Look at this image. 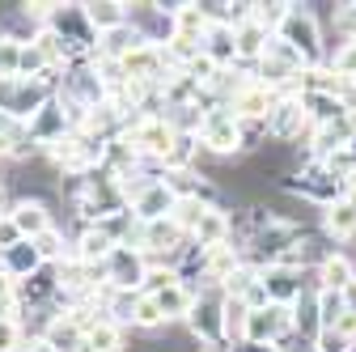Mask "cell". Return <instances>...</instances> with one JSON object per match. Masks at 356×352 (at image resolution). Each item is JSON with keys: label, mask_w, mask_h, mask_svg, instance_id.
<instances>
[{"label": "cell", "mask_w": 356, "mask_h": 352, "mask_svg": "<svg viewBox=\"0 0 356 352\" xmlns=\"http://www.w3.org/2000/svg\"><path fill=\"white\" fill-rule=\"evenodd\" d=\"M276 187L284 195H297L305 204H314L318 212L331 208V204H339V200H348V179H343V174H335L327 161H314V157H305L301 166H293Z\"/></svg>", "instance_id": "1"}, {"label": "cell", "mask_w": 356, "mask_h": 352, "mask_svg": "<svg viewBox=\"0 0 356 352\" xmlns=\"http://www.w3.org/2000/svg\"><path fill=\"white\" fill-rule=\"evenodd\" d=\"M280 42H289V47L305 60V68H327V30H323V13L314 5H293L284 26L276 30Z\"/></svg>", "instance_id": "2"}, {"label": "cell", "mask_w": 356, "mask_h": 352, "mask_svg": "<svg viewBox=\"0 0 356 352\" xmlns=\"http://www.w3.org/2000/svg\"><path fill=\"white\" fill-rule=\"evenodd\" d=\"M200 149H204L208 157H242V153H250V141H246L242 119H238L229 106H212V111H204Z\"/></svg>", "instance_id": "3"}, {"label": "cell", "mask_w": 356, "mask_h": 352, "mask_svg": "<svg viewBox=\"0 0 356 352\" xmlns=\"http://www.w3.org/2000/svg\"><path fill=\"white\" fill-rule=\"evenodd\" d=\"M309 136H314V119L305 115L301 98L280 94V102L272 106V115H267V141H276V145H309Z\"/></svg>", "instance_id": "4"}, {"label": "cell", "mask_w": 356, "mask_h": 352, "mask_svg": "<svg viewBox=\"0 0 356 352\" xmlns=\"http://www.w3.org/2000/svg\"><path fill=\"white\" fill-rule=\"evenodd\" d=\"M187 331L195 335V344H225V293L200 289L195 310L187 314Z\"/></svg>", "instance_id": "5"}, {"label": "cell", "mask_w": 356, "mask_h": 352, "mask_svg": "<svg viewBox=\"0 0 356 352\" xmlns=\"http://www.w3.org/2000/svg\"><path fill=\"white\" fill-rule=\"evenodd\" d=\"M145 276H149V259L136 246H115L106 259V289H136L145 293Z\"/></svg>", "instance_id": "6"}, {"label": "cell", "mask_w": 356, "mask_h": 352, "mask_svg": "<svg viewBox=\"0 0 356 352\" xmlns=\"http://www.w3.org/2000/svg\"><path fill=\"white\" fill-rule=\"evenodd\" d=\"M280 102V94L276 90H267V85H259L254 77H246L242 85H238V94L225 102L242 123H267V115H272V106Z\"/></svg>", "instance_id": "7"}, {"label": "cell", "mask_w": 356, "mask_h": 352, "mask_svg": "<svg viewBox=\"0 0 356 352\" xmlns=\"http://www.w3.org/2000/svg\"><path fill=\"white\" fill-rule=\"evenodd\" d=\"M263 289H267V301L272 305H297L305 293V272L272 263V268H263Z\"/></svg>", "instance_id": "8"}, {"label": "cell", "mask_w": 356, "mask_h": 352, "mask_svg": "<svg viewBox=\"0 0 356 352\" xmlns=\"http://www.w3.org/2000/svg\"><path fill=\"white\" fill-rule=\"evenodd\" d=\"M9 216H13V225L22 230V238H30V242H34L38 234H47V230L56 225V216H51L47 200H38V195H22V200H13Z\"/></svg>", "instance_id": "9"}, {"label": "cell", "mask_w": 356, "mask_h": 352, "mask_svg": "<svg viewBox=\"0 0 356 352\" xmlns=\"http://www.w3.org/2000/svg\"><path fill=\"white\" fill-rule=\"evenodd\" d=\"M174 208H178V195H174V187L165 183V179H157L140 200H131V216L136 221H165V216H174Z\"/></svg>", "instance_id": "10"}, {"label": "cell", "mask_w": 356, "mask_h": 352, "mask_svg": "<svg viewBox=\"0 0 356 352\" xmlns=\"http://www.w3.org/2000/svg\"><path fill=\"white\" fill-rule=\"evenodd\" d=\"M352 276H356V259L339 246V250H331L318 268H314V280H318V289L323 293H343L348 285H352Z\"/></svg>", "instance_id": "11"}, {"label": "cell", "mask_w": 356, "mask_h": 352, "mask_svg": "<svg viewBox=\"0 0 356 352\" xmlns=\"http://www.w3.org/2000/svg\"><path fill=\"white\" fill-rule=\"evenodd\" d=\"M318 230H323V238L335 242V246H339V242H356V204H352V200H339V204L323 208Z\"/></svg>", "instance_id": "12"}, {"label": "cell", "mask_w": 356, "mask_h": 352, "mask_svg": "<svg viewBox=\"0 0 356 352\" xmlns=\"http://www.w3.org/2000/svg\"><path fill=\"white\" fill-rule=\"evenodd\" d=\"M42 268H47V263H42V255L34 250V242L26 238V242H17L13 250H5V255H0V272H5L9 280H30V276H38Z\"/></svg>", "instance_id": "13"}, {"label": "cell", "mask_w": 356, "mask_h": 352, "mask_svg": "<svg viewBox=\"0 0 356 352\" xmlns=\"http://www.w3.org/2000/svg\"><path fill=\"white\" fill-rule=\"evenodd\" d=\"M149 297H157L165 323H187V314L195 310V301H200V289L178 280V285H170V289H161V293H149Z\"/></svg>", "instance_id": "14"}, {"label": "cell", "mask_w": 356, "mask_h": 352, "mask_svg": "<svg viewBox=\"0 0 356 352\" xmlns=\"http://www.w3.org/2000/svg\"><path fill=\"white\" fill-rule=\"evenodd\" d=\"M115 246H119V242H115L102 225H81V234H76V242H72V259H81V263H106Z\"/></svg>", "instance_id": "15"}, {"label": "cell", "mask_w": 356, "mask_h": 352, "mask_svg": "<svg viewBox=\"0 0 356 352\" xmlns=\"http://www.w3.org/2000/svg\"><path fill=\"white\" fill-rule=\"evenodd\" d=\"M145 42H149V38L140 34V26H136V22H127V26H119V30H111V34H102V38H98V56H106V60H119V64H123L131 51H140Z\"/></svg>", "instance_id": "16"}, {"label": "cell", "mask_w": 356, "mask_h": 352, "mask_svg": "<svg viewBox=\"0 0 356 352\" xmlns=\"http://www.w3.org/2000/svg\"><path fill=\"white\" fill-rule=\"evenodd\" d=\"M204 56L216 64V68H238V38H234V26H216L204 34Z\"/></svg>", "instance_id": "17"}, {"label": "cell", "mask_w": 356, "mask_h": 352, "mask_svg": "<svg viewBox=\"0 0 356 352\" xmlns=\"http://www.w3.org/2000/svg\"><path fill=\"white\" fill-rule=\"evenodd\" d=\"M229 234H234L229 208H208V212L200 216V225L191 230V242H195V246H225Z\"/></svg>", "instance_id": "18"}, {"label": "cell", "mask_w": 356, "mask_h": 352, "mask_svg": "<svg viewBox=\"0 0 356 352\" xmlns=\"http://www.w3.org/2000/svg\"><path fill=\"white\" fill-rule=\"evenodd\" d=\"M81 9H85V17H89V26H94V30H98V38L131 22V9L123 5V0H94V5H81Z\"/></svg>", "instance_id": "19"}, {"label": "cell", "mask_w": 356, "mask_h": 352, "mask_svg": "<svg viewBox=\"0 0 356 352\" xmlns=\"http://www.w3.org/2000/svg\"><path fill=\"white\" fill-rule=\"evenodd\" d=\"M85 352H123V327H115L106 314L85 327Z\"/></svg>", "instance_id": "20"}, {"label": "cell", "mask_w": 356, "mask_h": 352, "mask_svg": "<svg viewBox=\"0 0 356 352\" xmlns=\"http://www.w3.org/2000/svg\"><path fill=\"white\" fill-rule=\"evenodd\" d=\"M34 250L42 255V263H47V268H60L64 259H72V255H68V246H64L60 225H51L47 234H38V238H34Z\"/></svg>", "instance_id": "21"}, {"label": "cell", "mask_w": 356, "mask_h": 352, "mask_svg": "<svg viewBox=\"0 0 356 352\" xmlns=\"http://www.w3.org/2000/svg\"><path fill=\"white\" fill-rule=\"evenodd\" d=\"M327 68H331L339 81H356V38L335 42V51L327 56Z\"/></svg>", "instance_id": "22"}, {"label": "cell", "mask_w": 356, "mask_h": 352, "mask_svg": "<svg viewBox=\"0 0 356 352\" xmlns=\"http://www.w3.org/2000/svg\"><path fill=\"white\" fill-rule=\"evenodd\" d=\"M22 47H26V42L0 34V81H17V72H22Z\"/></svg>", "instance_id": "23"}, {"label": "cell", "mask_w": 356, "mask_h": 352, "mask_svg": "<svg viewBox=\"0 0 356 352\" xmlns=\"http://www.w3.org/2000/svg\"><path fill=\"white\" fill-rule=\"evenodd\" d=\"M318 314H323V331H335V327H339V319L348 314L343 293H318Z\"/></svg>", "instance_id": "24"}, {"label": "cell", "mask_w": 356, "mask_h": 352, "mask_svg": "<svg viewBox=\"0 0 356 352\" xmlns=\"http://www.w3.org/2000/svg\"><path fill=\"white\" fill-rule=\"evenodd\" d=\"M157 327H165V314H161V305H157V297H140V305H136V331H157Z\"/></svg>", "instance_id": "25"}, {"label": "cell", "mask_w": 356, "mask_h": 352, "mask_svg": "<svg viewBox=\"0 0 356 352\" xmlns=\"http://www.w3.org/2000/svg\"><path fill=\"white\" fill-rule=\"evenodd\" d=\"M26 348V331L17 319H0V352H22Z\"/></svg>", "instance_id": "26"}, {"label": "cell", "mask_w": 356, "mask_h": 352, "mask_svg": "<svg viewBox=\"0 0 356 352\" xmlns=\"http://www.w3.org/2000/svg\"><path fill=\"white\" fill-rule=\"evenodd\" d=\"M314 352H356V344L348 335H339V331H323L314 339Z\"/></svg>", "instance_id": "27"}, {"label": "cell", "mask_w": 356, "mask_h": 352, "mask_svg": "<svg viewBox=\"0 0 356 352\" xmlns=\"http://www.w3.org/2000/svg\"><path fill=\"white\" fill-rule=\"evenodd\" d=\"M17 242H26V238H22V230L13 225V216H0V255L13 250Z\"/></svg>", "instance_id": "28"}, {"label": "cell", "mask_w": 356, "mask_h": 352, "mask_svg": "<svg viewBox=\"0 0 356 352\" xmlns=\"http://www.w3.org/2000/svg\"><path fill=\"white\" fill-rule=\"evenodd\" d=\"M343 305H348V314H356V276H352V285L343 289Z\"/></svg>", "instance_id": "29"}, {"label": "cell", "mask_w": 356, "mask_h": 352, "mask_svg": "<svg viewBox=\"0 0 356 352\" xmlns=\"http://www.w3.org/2000/svg\"><path fill=\"white\" fill-rule=\"evenodd\" d=\"M22 352H56V348H51L47 339H26V348H22Z\"/></svg>", "instance_id": "30"}, {"label": "cell", "mask_w": 356, "mask_h": 352, "mask_svg": "<svg viewBox=\"0 0 356 352\" xmlns=\"http://www.w3.org/2000/svg\"><path fill=\"white\" fill-rule=\"evenodd\" d=\"M234 352H280V348H267V344H238Z\"/></svg>", "instance_id": "31"}, {"label": "cell", "mask_w": 356, "mask_h": 352, "mask_svg": "<svg viewBox=\"0 0 356 352\" xmlns=\"http://www.w3.org/2000/svg\"><path fill=\"white\" fill-rule=\"evenodd\" d=\"M195 352H234V348H229V344H200Z\"/></svg>", "instance_id": "32"}, {"label": "cell", "mask_w": 356, "mask_h": 352, "mask_svg": "<svg viewBox=\"0 0 356 352\" xmlns=\"http://www.w3.org/2000/svg\"><path fill=\"white\" fill-rule=\"evenodd\" d=\"M9 208H13V204L5 200V183H0V216H9Z\"/></svg>", "instance_id": "33"}]
</instances>
